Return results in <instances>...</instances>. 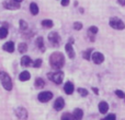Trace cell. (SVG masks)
Masks as SVG:
<instances>
[{
  "label": "cell",
  "instance_id": "30",
  "mask_svg": "<svg viewBox=\"0 0 125 120\" xmlns=\"http://www.w3.org/2000/svg\"><path fill=\"white\" fill-rule=\"evenodd\" d=\"M32 64H33V67H34V68H40V67L42 66V59L34 60V61L32 62Z\"/></svg>",
  "mask_w": 125,
  "mask_h": 120
},
{
  "label": "cell",
  "instance_id": "28",
  "mask_svg": "<svg viewBox=\"0 0 125 120\" xmlns=\"http://www.w3.org/2000/svg\"><path fill=\"white\" fill-rule=\"evenodd\" d=\"M82 27H83V25H82V23H80V22H75V23H73V30L80 31V30H82Z\"/></svg>",
  "mask_w": 125,
  "mask_h": 120
},
{
  "label": "cell",
  "instance_id": "32",
  "mask_svg": "<svg viewBox=\"0 0 125 120\" xmlns=\"http://www.w3.org/2000/svg\"><path fill=\"white\" fill-rule=\"evenodd\" d=\"M102 120H116V116H115L114 114H109L105 118L102 119Z\"/></svg>",
  "mask_w": 125,
  "mask_h": 120
},
{
  "label": "cell",
  "instance_id": "1",
  "mask_svg": "<svg viewBox=\"0 0 125 120\" xmlns=\"http://www.w3.org/2000/svg\"><path fill=\"white\" fill-rule=\"evenodd\" d=\"M50 64L55 70H61L65 66V56L59 51L53 52L50 57Z\"/></svg>",
  "mask_w": 125,
  "mask_h": 120
},
{
  "label": "cell",
  "instance_id": "9",
  "mask_svg": "<svg viewBox=\"0 0 125 120\" xmlns=\"http://www.w3.org/2000/svg\"><path fill=\"white\" fill-rule=\"evenodd\" d=\"M3 7L6 9H9V10H17V9L20 8V3L13 1V0H11V1H4Z\"/></svg>",
  "mask_w": 125,
  "mask_h": 120
},
{
  "label": "cell",
  "instance_id": "35",
  "mask_svg": "<svg viewBox=\"0 0 125 120\" xmlns=\"http://www.w3.org/2000/svg\"><path fill=\"white\" fill-rule=\"evenodd\" d=\"M92 91H93V93H94L95 95H98V94H99V90H98L97 87H92Z\"/></svg>",
  "mask_w": 125,
  "mask_h": 120
},
{
  "label": "cell",
  "instance_id": "25",
  "mask_svg": "<svg viewBox=\"0 0 125 120\" xmlns=\"http://www.w3.org/2000/svg\"><path fill=\"white\" fill-rule=\"evenodd\" d=\"M77 92L79 93V95L80 96H82V97H86V96H88V94H89V92L86 90V88H83V87H79L77 90Z\"/></svg>",
  "mask_w": 125,
  "mask_h": 120
},
{
  "label": "cell",
  "instance_id": "34",
  "mask_svg": "<svg viewBox=\"0 0 125 120\" xmlns=\"http://www.w3.org/2000/svg\"><path fill=\"white\" fill-rule=\"evenodd\" d=\"M117 2L120 3V6H122V7L125 6V0H117Z\"/></svg>",
  "mask_w": 125,
  "mask_h": 120
},
{
  "label": "cell",
  "instance_id": "23",
  "mask_svg": "<svg viewBox=\"0 0 125 120\" xmlns=\"http://www.w3.org/2000/svg\"><path fill=\"white\" fill-rule=\"evenodd\" d=\"M36 46L42 50V51H44V39H43V37L40 36L36 38Z\"/></svg>",
  "mask_w": 125,
  "mask_h": 120
},
{
  "label": "cell",
  "instance_id": "2",
  "mask_svg": "<svg viewBox=\"0 0 125 120\" xmlns=\"http://www.w3.org/2000/svg\"><path fill=\"white\" fill-rule=\"evenodd\" d=\"M0 82H1L2 86L7 91H11V88H12V81H11V77L8 75V73L0 72Z\"/></svg>",
  "mask_w": 125,
  "mask_h": 120
},
{
  "label": "cell",
  "instance_id": "14",
  "mask_svg": "<svg viewBox=\"0 0 125 120\" xmlns=\"http://www.w3.org/2000/svg\"><path fill=\"white\" fill-rule=\"evenodd\" d=\"M73 118L75 120H82L83 118V110L80 109V108H76L73 111Z\"/></svg>",
  "mask_w": 125,
  "mask_h": 120
},
{
  "label": "cell",
  "instance_id": "21",
  "mask_svg": "<svg viewBox=\"0 0 125 120\" xmlns=\"http://www.w3.org/2000/svg\"><path fill=\"white\" fill-rule=\"evenodd\" d=\"M30 11L33 15H36L37 13H39V6H37L35 2H32V3L30 4Z\"/></svg>",
  "mask_w": 125,
  "mask_h": 120
},
{
  "label": "cell",
  "instance_id": "29",
  "mask_svg": "<svg viewBox=\"0 0 125 120\" xmlns=\"http://www.w3.org/2000/svg\"><path fill=\"white\" fill-rule=\"evenodd\" d=\"M115 95H116L117 97H120V98H122V99L125 98V93L123 92V91H121V90H116V91H115Z\"/></svg>",
  "mask_w": 125,
  "mask_h": 120
},
{
  "label": "cell",
  "instance_id": "24",
  "mask_svg": "<svg viewBox=\"0 0 125 120\" xmlns=\"http://www.w3.org/2000/svg\"><path fill=\"white\" fill-rule=\"evenodd\" d=\"M18 50H19L21 54H24V52L28 50V45L25 43H21L19 44V47H18Z\"/></svg>",
  "mask_w": 125,
  "mask_h": 120
},
{
  "label": "cell",
  "instance_id": "36",
  "mask_svg": "<svg viewBox=\"0 0 125 120\" xmlns=\"http://www.w3.org/2000/svg\"><path fill=\"white\" fill-rule=\"evenodd\" d=\"M79 11H80V13H83V9H82V8H80Z\"/></svg>",
  "mask_w": 125,
  "mask_h": 120
},
{
  "label": "cell",
  "instance_id": "15",
  "mask_svg": "<svg viewBox=\"0 0 125 120\" xmlns=\"http://www.w3.org/2000/svg\"><path fill=\"white\" fill-rule=\"evenodd\" d=\"M98 30H99V28L94 25L90 26V27L88 28V35H89V37H90V41H92V42L94 41V35L98 33Z\"/></svg>",
  "mask_w": 125,
  "mask_h": 120
},
{
  "label": "cell",
  "instance_id": "6",
  "mask_svg": "<svg viewBox=\"0 0 125 120\" xmlns=\"http://www.w3.org/2000/svg\"><path fill=\"white\" fill-rule=\"evenodd\" d=\"M37 98H39V101L41 103H47V102H50L53 98V93L48 92V91H44V92L40 93Z\"/></svg>",
  "mask_w": 125,
  "mask_h": 120
},
{
  "label": "cell",
  "instance_id": "37",
  "mask_svg": "<svg viewBox=\"0 0 125 120\" xmlns=\"http://www.w3.org/2000/svg\"><path fill=\"white\" fill-rule=\"evenodd\" d=\"M13 1H15V2H19V3H20V2H21V1H23V0H13Z\"/></svg>",
  "mask_w": 125,
  "mask_h": 120
},
{
  "label": "cell",
  "instance_id": "5",
  "mask_svg": "<svg viewBox=\"0 0 125 120\" xmlns=\"http://www.w3.org/2000/svg\"><path fill=\"white\" fill-rule=\"evenodd\" d=\"M48 41L53 46L57 47L61 44V36H59V34L57 32H52L48 34Z\"/></svg>",
  "mask_w": 125,
  "mask_h": 120
},
{
  "label": "cell",
  "instance_id": "7",
  "mask_svg": "<svg viewBox=\"0 0 125 120\" xmlns=\"http://www.w3.org/2000/svg\"><path fill=\"white\" fill-rule=\"evenodd\" d=\"M91 60L95 64H101L104 61V55L100 51H94L91 55Z\"/></svg>",
  "mask_w": 125,
  "mask_h": 120
},
{
  "label": "cell",
  "instance_id": "8",
  "mask_svg": "<svg viewBox=\"0 0 125 120\" xmlns=\"http://www.w3.org/2000/svg\"><path fill=\"white\" fill-rule=\"evenodd\" d=\"M15 115H17L18 118L21 119V120L28 119V111H26V109L25 108H23V107L17 108V110H15Z\"/></svg>",
  "mask_w": 125,
  "mask_h": 120
},
{
  "label": "cell",
  "instance_id": "16",
  "mask_svg": "<svg viewBox=\"0 0 125 120\" xmlns=\"http://www.w3.org/2000/svg\"><path fill=\"white\" fill-rule=\"evenodd\" d=\"M2 48H3L4 51L13 52V51H14V44H13V42H8V43L4 44Z\"/></svg>",
  "mask_w": 125,
  "mask_h": 120
},
{
  "label": "cell",
  "instance_id": "20",
  "mask_svg": "<svg viewBox=\"0 0 125 120\" xmlns=\"http://www.w3.org/2000/svg\"><path fill=\"white\" fill-rule=\"evenodd\" d=\"M93 52V48H88L87 50H84L83 52H82V57H83V59L86 60H91V55H92Z\"/></svg>",
  "mask_w": 125,
  "mask_h": 120
},
{
  "label": "cell",
  "instance_id": "31",
  "mask_svg": "<svg viewBox=\"0 0 125 120\" xmlns=\"http://www.w3.org/2000/svg\"><path fill=\"white\" fill-rule=\"evenodd\" d=\"M20 28H21V30H26V28H28V24L25 23V21H24V20H20Z\"/></svg>",
  "mask_w": 125,
  "mask_h": 120
},
{
  "label": "cell",
  "instance_id": "12",
  "mask_svg": "<svg viewBox=\"0 0 125 120\" xmlns=\"http://www.w3.org/2000/svg\"><path fill=\"white\" fill-rule=\"evenodd\" d=\"M109 104L106 103V102H104V101H102V102H100L99 104H98V109H99V111H100V114H103V115H105L106 112L109 111Z\"/></svg>",
  "mask_w": 125,
  "mask_h": 120
},
{
  "label": "cell",
  "instance_id": "26",
  "mask_svg": "<svg viewBox=\"0 0 125 120\" xmlns=\"http://www.w3.org/2000/svg\"><path fill=\"white\" fill-rule=\"evenodd\" d=\"M8 35V30L6 27H0V39H3Z\"/></svg>",
  "mask_w": 125,
  "mask_h": 120
},
{
  "label": "cell",
  "instance_id": "13",
  "mask_svg": "<svg viewBox=\"0 0 125 120\" xmlns=\"http://www.w3.org/2000/svg\"><path fill=\"white\" fill-rule=\"evenodd\" d=\"M73 91H75V85H73L71 82H66L64 85V92L66 93L67 95H71L73 93Z\"/></svg>",
  "mask_w": 125,
  "mask_h": 120
},
{
  "label": "cell",
  "instance_id": "22",
  "mask_svg": "<svg viewBox=\"0 0 125 120\" xmlns=\"http://www.w3.org/2000/svg\"><path fill=\"white\" fill-rule=\"evenodd\" d=\"M53 25H54V23H53V21L50 19H46V20L42 21V26H44V27H46V28H52Z\"/></svg>",
  "mask_w": 125,
  "mask_h": 120
},
{
  "label": "cell",
  "instance_id": "27",
  "mask_svg": "<svg viewBox=\"0 0 125 120\" xmlns=\"http://www.w3.org/2000/svg\"><path fill=\"white\" fill-rule=\"evenodd\" d=\"M62 120H75L73 118V115L69 114V112H66L62 116Z\"/></svg>",
  "mask_w": 125,
  "mask_h": 120
},
{
  "label": "cell",
  "instance_id": "11",
  "mask_svg": "<svg viewBox=\"0 0 125 120\" xmlns=\"http://www.w3.org/2000/svg\"><path fill=\"white\" fill-rule=\"evenodd\" d=\"M65 106V101L62 97H58V98H56V101L54 102V109L56 110V111H61V110L64 108Z\"/></svg>",
  "mask_w": 125,
  "mask_h": 120
},
{
  "label": "cell",
  "instance_id": "19",
  "mask_svg": "<svg viewBox=\"0 0 125 120\" xmlns=\"http://www.w3.org/2000/svg\"><path fill=\"white\" fill-rule=\"evenodd\" d=\"M34 85L36 88H39V90H41V88H43L44 86H45V82H44V80L42 79V77H37L36 80H35L34 82Z\"/></svg>",
  "mask_w": 125,
  "mask_h": 120
},
{
  "label": "cell",
  "instance_id": "10",
  "mask_svg": "<svg viewBox=\"0 0 125 120\" xmlns=\"http://www.w3.org/2000/svg\"><path fill=\"white\" fill-rule=\"evenodd\" d=\"M65 50H66V52H67V56H68L70 59H73V58H75L76 52H75V50H73V44L67 43L66 45H65Z\"/></svg>",
  "mask_w": 125,
  "mask_h": 120
},
{
  "label": "cell",
  "instance_id": "33",
  "mask_svg": "<svg viewBox=\"0 0 125 120\" xmlns=\"http://www.w3.org/2000/svg\"><path fill=\"white\" fill-rule=\"evenodd\" d=\"M61 2L62 7H67L69 4V0H61Z\"/></svg>",
  "mask_w": 125,
  "mask_h": 120
},
{
  "label": "cell",
  "instance_id": "17",
  "mask_svg": "<svg viewBox=\"0 0 125 120\" xmlns=\"http://www.w3.org/2000/svg\"><path fill=\"white\" fill-rule=\"evenodd\" d=\"M30 77H31V74H30L29 71H22V72L20 73V75H19V80L20 81H23V82L30 80Z\"/></svg>",
  "mask_w": 125,
  "mask_h": 120
},
{
  "label": "cell",
  "instance_id": "3",
  "mask_svg": "<svg viewBox=\"0 0 125 120\" xmlns=\"http://www.w3.org/2000/svg\"><path fill=\"white\" fill-rule=\"evenodd\" d=\"M109 24H110V26L112 28H114V30H117V31H122L125 28V24L124 22L122 21L120 17H113L110 19V21H109Z\"/></svg>",
  "mask_w": 125,
  "mask_h": 120
},
{
  "label": "cell",
  "instance_id": "18",
  "mask_svg": "<svg viewBox=\"0 0 125 120\" xmlns=\"http://www.w3.org/2000/svg\"><path fill=\"white\" fill-rule=\"evenodd\" d=\"M32 59L30 58L29 56H23L22 57V59H21V64L22 66H24V67H29V66H31L32 64Z\"/></svg>",
  "mask_w": 125,
  "mask_h": 120
},
{
  "label": "cell",
  "instance_id": "4",
  "mask_svg": "<svg viewBox=\"0 0 125 120\" xmlns=\"http://www.w3.org/2000/svg\"><path fill=\"white\" fill-rule=\"evenodd\" d=\"M48 79L53 81L55 84H61L64 80V72L62 70H56L55 72L48 73Z\"/></svg>",
  "mask_w": 125,
  "mask_h": 120
}]
</instances>
